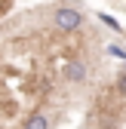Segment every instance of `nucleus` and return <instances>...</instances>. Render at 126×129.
Instances as JSON below:
<instances>
[{"label": "nucleus", "mask_w": 126, "mask_h": 129, "mask_svg": "<svg viewBox=\"0 0 126 129\" xmlns=\"http://www.w3.org/2000/svg\"><path fill=\"white\" fill-rule=\"evenodd\" d=\"M80 22H83V15L77 12V9H71V6L55 9V25H58L61 31H77V28H80Z\"/></svg>", "instance_id": "f257e3e1"}, {"label": "nucleus", "mask_w": 126, "mask_h": 129, "mask_svg": "<svg viewBox=\"0 0 126 129\" xmlns=\"http://www.w3.org/2000/svg\"><path fill=\"white\" fill-rule=\"evenodd\" d=\"M65 80H71V83H80V80H86V61L74 58L65 64Z\"/></svg>", "instance_id": "f03ea898"}, {"label": "nucleus", "mask_w": 126, "mask_h": 129, "mask_svg": "<svg viewBox=\"0 0 126 129\" xmlns=\"http://www.w3.org/2000/svg\"><path fill=\"white\" fill-rule=\"evenodd\" d=\"M25 129H49V117L46 114H31L28 123H25Z\"/></svg>", "instance_id": "7ed1b4c3"}, {"label": "nucleus", "mask_w": 126, "mask_h": 129, "mask_svg": "<svg viewBox=\"0 0 126 129\" xmlns=\"http://www.w3.org/2000/svg\"><path fill=\"white\" fill-rule=\"evenodd\" d=\"M117 89H120V92H123V95H126V71H123V74H120V77H117Z\"/></svg>", "instance_id": "20e7f679"}]
</instances>
